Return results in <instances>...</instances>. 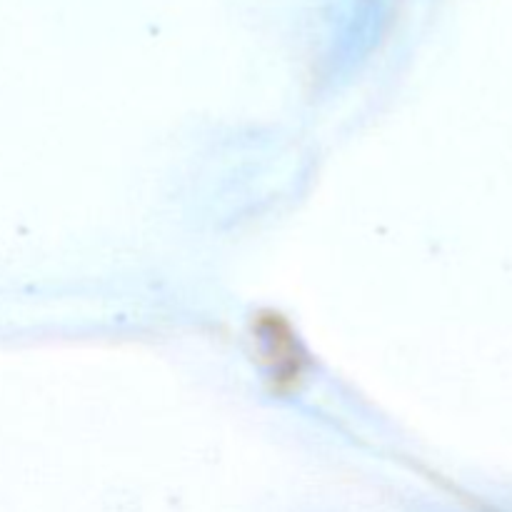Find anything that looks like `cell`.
Masks as SVG:
<instances>
[{
    "label": "cell",
    "mask_w": 512,
    "mask_h": 512,
    "mask_svg": "<svg viewBox=\"0 0 512 512\" xmlns=\"http://www.w3.org/2000/svg\"><path fill=\"white\" fill-rule=\"evenodd\" d=\"M258 330L255 338L263 343V360L268 365V375L278 393H290L298 388L308 370V353L300 345L288 320L278 313H263L255 320Z\"/></svg>",
    "instance_id": "obj_1"
}]
</instances>
